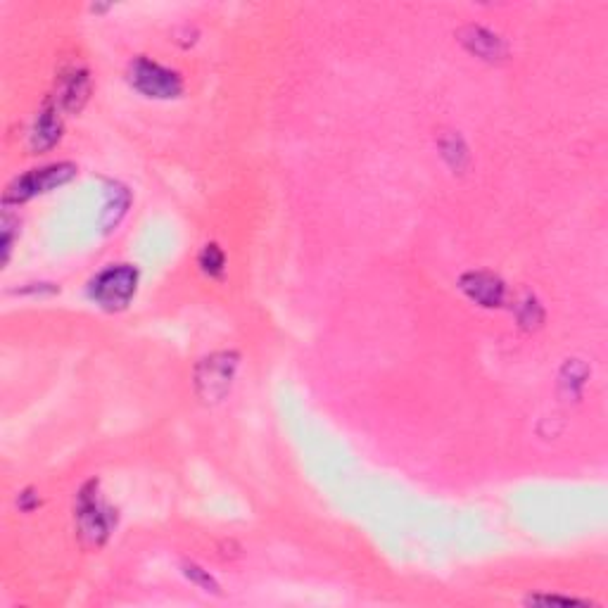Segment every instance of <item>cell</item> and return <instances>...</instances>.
Segmentation results:
<instances>
[{
    "label": "cell",
    "mask_w": 608,
    "mask_h": 608,
    "mask_svg": "<svg viewBox=\"0 0 608 608\" xmlns=\"http://www.w3.org/2000/svg\"><path fill=\"white\" fill-rule=\"evenodd\" d=\"M117 523V516L98 494V480H91L81 487L76 497V525H79V537L88 547H103L110 537V532Z\"/></svg>",
    "instance_id": "obj_1"
},
{
    "label": "cell",
    "mask_w": 608,
    "mask_h": 608,
    "mask_svg": "<svg viewBox=\"0 0 608 608\" xmlns=\"http://www.w3.org/2000/svg\"><path fill=\"white\" fill-rule=\"evenodd\" d=\"M138 288V269L131 264L107 266L91 281L88 293L107 312H119L129 307Z\"/></svg>",
    "instance_id": "obj_2"
},
{
    "label": "cell",
    "mask_w": 608,
    "mask_h": 608,
    "mask_svg": "<svg viewBox=\"0 0 608 608\" xmlns=\"http://www.w3.org/2000/svg\"><path fill=\"white\" fill-rule=\"evenodd\" d=\"M74 176L76 164L72 162H57L41 169H31L10 183L3 195V202L5 205H22V202L36 198V195L50 193V190L65 186Z\"/></svg>",
    "instance_id": "obj_3"
},
{
    "label": "cell",
    "mask_w": 608,
    "mask_h": 608,
    "mask_svg": "<svg viewBox=\"0 0 608 608\" xmlns=\"http://www.w3.org/2000/svg\"><path fill=\"white\" fill-rule=\"evenodd\" d=\"M129 84L143 93L145 98L171 100L183 93V79L179 72L160 65V62L148 60V57H136L129 65Z\"/></svg>",
    "instance_id": "obj_4"
},
{
    "label": "cell",
    "mask_w": 608,
    "mask_h": 608,
    "mask_svg": "<svg viewBox=\"0 0 608 608\" xmlns=\"http://www.w3.org/2000/svg\"><path fill=\"white\" fill-rule=\"evenodd\" d=\"M238 371L236 352H217L202 359L195 369V388L205 402H221L231 390Z\"/></svg>",
    "instance_id": "obj_5"
},
{
    "label": "cell",
    "mask_w": 608,
    "mask_h": 608,
    "mask_svg": "<svg viewBox=\"0 0 608 608\" xmlns=\"http://www.w3.org/2000/svg\"><path fill=\"white\" fill-rule=\"evenodd\" d=\"M459 283L468 300L478 302L480 307H499L506 297L504 281L490 271H468Z\"/></svg>",
    "instance_id": "obj_6"
},
{
    "label": "cell",
    "mask_w": 608,
    "mask_h": 608,
    "mask_svg": "<svg viewBox=\"0 0 608 608\" xmlns=\"http://www.w3.org/2000/svg\"><path fill=\"white\" fill-rule=\"evenodd\" d=\"M88 95H91V74L86 69L74 67L69 69L67 74H62L60 88H57L55 95V105L60 107L62 112L76 114L84 110Z\"/></svg>",
    "instance_id": "obj_7"
},
{
    "label": "cell",
    "mask_w": 608,
    "mask_h": 608,
    "mask_svg": "<svg viewBox=\"0 0 608 608\" xmlns=\"http://www.w3.org/2000/svg\"><path fill=\"white\" fill-rule=\"evenodd\" d=\"M60 136H62L60 107L55 105V100H48V103L41 107V112H38L34 129H31V138H29L31 150L46 152L50 148H55Z\"/></svg>",
    "instance_id": "obj_8"
},
{
    "label": "cell",
    "mask_w": 608,
    "mask_h": 608,
    "mask_svg": "<svg viewBox=\"0 0 608 608\" xmlns=\"http://www.w3.org/2000/svg\"><path fill=\"white\" fill-rule=\"evenodd\" d=\"M461 43L471 50L473 55L483 57V60H502L506 55V46L504 41L497 34H492V31H487L485 27H466L461 29Z\"/></svg>",
    "instance_id": "obj_9"
},
{
    "label": "cell",
    "mask_w": 608,
    "mask_h": 608,
    "mask_svg": "<svg viewBox=\"0 0 608 608\" xmlns=\"http://www.w3.org/2000/svg\"><path fill=\"white\" fill-rule=\"evenodd\" d=\"M440 150H442V157H445V160L449 162V167H452V169L461 171L468 164L466 145H464V141H461L459 136H454V133H452V136L442 138Z\"/></svg>",
    "instance_id": "obj_10"
},
{
    "label": "cell",
    "mask_w": 608,
    "mask_h": 608,
    "mask_svg": "<svg viewBox=\"0 0 608 608\" xmlns=\"http://www.w3.org/2000/svg\"><path fill=\"white\" fill-rule=\"evenodd\" d=\"M200 266L202 271H205L207 276H214L219 278L221 274H224L226 269V255L224 250H221L219 245H205V250L200 252Z\"/></svg>",
    "instance_id": "obj_11"
},
{
    "label": "cell",
    "mask_w": 608,
    "mask_h": 608,
    "mask_svg": "<svg viewBox=\"0 0 608 608\" xmlns=\"http://www.w3.org/2000/svg\"><path fill=\"white\" fill-rule=\"evenodd\" d=\"M183 573H186V578L190 582H195V585L205 589V592H219L217 580H214L205 568H200L198 563H186V566H183Z\"/></svg>",
    "instance_id": "obj_12"
},
{
    "label": "cell",
    "mask_w": 608,
    "mask_h": 608,
    "mask_svg": "<svg viewBox=\"0 0 608 608\" xmlns=\"http://www.w3.org/2000/svg\"><path fill=\"white\" fill-rule=\"evenodd\" d=\"M528 604H561V606H587V601L570 597H530Z\"/></svg>",
    "instance_id": "obj_13"
}]
</instances>
